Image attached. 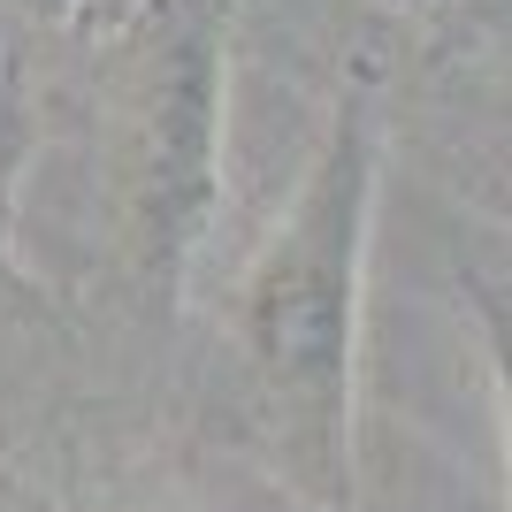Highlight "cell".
Wrapping results in <instances>:
<instances>
[{"label":"cell","instance_id":"6da1fadb","mask_svg":"<svg viewBox=\"0 0 512 512\" xmlns=\"http://www.w3.org/2000/svg\"><path fill=\"white\" fill-rule=\"evenodd\" d=\"M375 176H383V115L375 92L352 85L237 291V337L260 413L276 428L291 482L321 512L352 505V375H360Z\"/></svg>","mask_w":512,"mask_h":512},{"label":"cell","instance_id":"7a4b0ae2","mask_svg":"<svg viewBox=\"0 0 512 512\" xmlns=\"http://www.w3.org/2000/svg\"><path fill=\"white\" fill-rule=\"evenodd\" d=\"M222 199V16L153 0L107 85V207L130 268L169 299Z\"/></svg>","mask_w":512,"mask_h":512},{"label":"cell","instance_id":"3957f363","mask_svg":"<svg viewBox=\"0 0 512 512\" xmlns=\"http://www.w3.org/2000/svg\"><path fill=\"white\" fill-rule=\"evenodd\" d=\"M459 283H467L474 321H482V344H490V375H497V428H505V474H512V299L497 291L490 276H474V268H459Z\"/></svg>","mask_w":512,"mask_h":512},{"label":"cell","instance_id":"277c9868","mask_svg":"<svg viewBox=\"0 0 512 512\" xmlns=\"http://www.w3.org/2000/svg\"><path fill=\"white\" fill-rule=\"evenodd\" d=\"M16 8H23L31 23H69L77 8H85V0H16Z\"/></svg>","mask_w":512,"mask_h":512}]
</instances>
